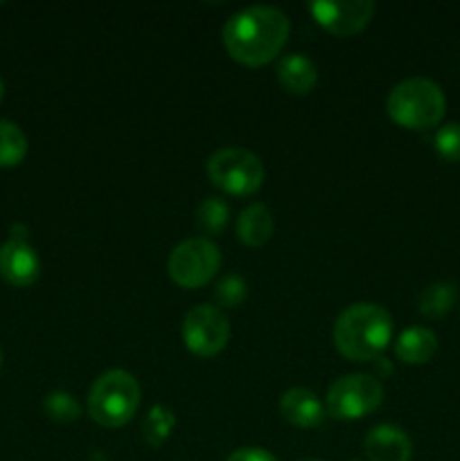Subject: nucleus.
<instances>
[{
  "label": "nucleus",
  "instance_id": "1",
  "mask_svg": "<svg viewBox=\"0 0 460 461\" xmlns=\"http://www.w3.org/2000/svg\"><path fill=\"white\" fill-rule=\"evenodd\" d=\"M291 23L282 9L273 5H251L225 21L221 39L237 63L260 68L273 61L284 50Z\"/></svg>",
  "mask_w": 460,
  "mask_h": 461
},
{
  "label": "nucleus",
  "instance_id": "2",
  "mask_svg": "<svg viewBox=\"0 0 460 461\" xmlns=\"http://www.w3.org/2000/svg\"><path fill=\"white\" fill-rule=\"evenodd\" d=\"M334 347L352 363L377 360L392 340V318L383 306L354 302L334 322Z\"/></svg>",
  "mask_w": 460,
  "mask_h": 461
},
{
  "label": "nucleus",
  "instance_id": "3",
  "mask_svg": "<svg viewBox=\"0 0 460 461\" xmlns=\"http://www.w3.org/2000/svg\"><path fill=\"white\" fill-rule=\"evenodd\" d=\"M386 113L395 124L404 129H436L446 113V97L433 79L410 77V79L400 81L388 93Z\"/></svg>",
  "mask_w": 460,
  "mask_h": 461
},
{
  "label": "nucleus",
  "instance_id": "4",
  "mask_svg": "<svg viewBox=\"0 0 460 461\" xmlns=\"http://www.w3.org/2000/svg\"><path fill=\"white\" fill-rule=\"evenodd\" d=\"M143 387L133 374L108 369L95 378L88 392V414L104 428H122L138 414Z\"/></svg>",
  "mask_w": 460,
  "mask_h": 461
},
{
  "label": "nucleus",
  "instance_id": "5",
  "mask_svg": "<svg viewBox=\"0 0 460 461\" xmlns=\"http://www.w3.org/2000/svg\"><path fill=\"white\" fill-rule=\"evenodd\" d=\"M206 174L215 187L230 196H253L266 180L264 162L242 147H224L206 162Z\"/></svg>",
  "mask_w": 460,
  "mask_h": 461
},
{
  "label": "nucleus",
  "instance_id": "6",
  "mask_svg": "<svg viewBox=\"0 0 460 461\" xmlns=\"http://www.w3.org/2000/svg\"><path fill=\"white\" fill-rule=\"evenodd\" d=\"M383 403V385L370 374H347L336 378L325 394V410L329 417L343 421H356Z\"/></svg>",
  "mask_w": 460,
  "mask_h": 461
},
{
  "label": "nucleus",
  "instance_id": "7",
  "mask_svg": "<svg viewBox=\"0 0 460 461\" xmlns=\"http://www.w3.org/2000/svg\"><path fill=\"white\" fill-rule=\"evenodd\" d=\"M221 268V250L212 239L192 237L180 241L167 259V273L180 288H201Z\"/></svg>",
  "mask_w": 460,
  "mask_h": 461
},
{
  "label": "nucleus",
  "instance_id": "8",
  "mask_svg": "<svg viewBox=\"0 0 460 461\" xmlns=\"http://www.w3.org/2000/svg\"><path fill=\"white\" fill-rule=\"evenodd\" d=\"M183 342L189 354L212 358L230 342V322L219 306L198 304L183 318Z\"/></svg>",
  "mask_w": 460,
  "mask_h": 461
},
{
  "label": "nucleus",
  "instance_id": "9",
  "mask_svg": "<svg viewBox=\"0 0 460 461\" xmlns=\"http://www.w3.org/2000/svg\"><path fill=\"white\" fill-rule=\"evenodd\" d=\"M309 12L320 27L334 36H354L373 21L377 5L373 0H316Z\"/></svg>",
  "mask_w": 460,
  "mask_h": 461
},
{
  "label": "nucleus",
  "instance_id": "10",
  "mask_svg": "<svg viewBox=\"0 0 460 461\" xmlns=\"http://www.w3.org/2000/svg\"><path fill=\"white\" fill-rule=\"evenodd\" d=\"M41 275V259L27 241L9 239L0 246V277L12 286H32Z\"/></svg>",
  "mask_w": 460,
  "mask_h": 461
},
{
  "label": "nucleus",
  "instance_id": "11",
  "mask_svg": "<svg viewBox=\"0 0 460 461\" xmlns=\"http://www.w3.org/2000/svg\"><path fill=\"white\" fill-rule=\"evenodd\" d=\"M363 450L370 461H410L413 441L404 428L395 423H379L365 435Z\"/></svg>",
  "mask_w": 460,
  "mask_h": 461
},
{
  "label": "nucleus",
  "instance_id": "12",
  "mask_svg": "<svg viewBox=\"0 0 460 461\" xmlns=\"http://www.w3.org/2000/svg\"><path fill=\"white\" fill-rule=\"evenodd\" d=\"M280 414L296 428H318L327 417V410L318 396L307 387H291L280 396Z\"/></svg>",
  "mask_w": 460,
  "mask_h": 461
},
{
  "label": "nucleus",
  "instance_id": "13",
  "mask_svg": "<svg viewBox=\"0 0 460 461\" xmlns=\"http://www.w3.org/2000/svg\"><path fill=\"white\" fill-rule=\"evenodd\" d=\"M273 214L262 203H251L248 207H244L237 216V223H235L239 241L248 248H262L264 243H269L273 237Z\"/></svg>",
  "mask_w": 460,
  "mask_h": 461
},
{
  "label": "nucleus",
  "instance_id": "14",
  "mask_svg": "<svg viewBox=\"0 0 460 461\" xmlns=\"http://www.w3.org/2000/svg\"><path fill=\"white\" fill-rule=\"evenodd\" d=\"M278 81L291 95H307L318 84V68L300 52L287 54L278 61Z\"/></svg>",
  "mask_w": 460,
  "mask_h": 461
},
{
  "label": "nucleus",
  "instance_id": "15",
  "mask_svg": "<svg viewBox=\"0 0 460 461\" xmlns=\"http://www.w3.org/2000/svg\"><path fill=\"white\" fill-rule=\"evenodd\" d=\"M437 336L427 327H410L395 340L397 360L406 365H424L436 356Z\"/></svg>",
  "mask_w": 460,
  "mask_h": 461
},
{
  "label": "nucleus",
  "instance_id": "16",
  "mask_svg": "<svg viewBox=\"0 0 460 461\" xmlns=\"http://www.w3.org/2000/svg\"><path fill=\"white\" fill-rule=\"evenodd\" d=\"M455 300H458V286L454 282H436L424 288L422 295H419L418 309L424 318L437 320L445 318L454 309Z\"/></svg>",
  "mask_w": 460,
  "mask_h": 461
},
{
  "label": "nucleus",
  "instance_id": "17",
  "mask_svg": "<svg viewBox=\"0 0 460 461\" xmlns=\"http://www.w3.org/2000/svg\"><path fill=\"white\" fill-rule=\"evenodd\" d=\"M27 138L12 120H0V167H14L25 158Z\"/></svg>",
  "mask_w": 460,
  "mask_h": 461
},
{
  "label": "nucleus",
  "instance_id": "18",
  "mask_svg": "<svg viewBox=\"0 0 460 461\" xmlns=\"http://www.w3.org/2000/svg\"><path fill=\"white\" fill-rule=\"evenodd\" d=\"M176 426V417L170 408L165 405H153L149 410V414L143 421V437L152 448H158L167 441V437L171 435Z\"/></svg>",
  "mask_w": 460,
  "mask_h": 461
},
{
  "label": "nucleus",
  "instance_id": "19",
  "mask_svg": "<svg viewBox=\"0 0 460 461\" xmlns=\"http://www.w3.org/2000/svg\"><path fill=\"white\" fill-rule=\"evenodd\" d=\"M230 210L224 198L207 196L197 205V225L206 234H221L228 225Z\"/></svg>",
  "mask_w": 460,
  "mask_h": 461
},
{
  "label": "nucleus",
  "instance_id": "20",
  "mask_svg": "<svg viewBox=\"0 0 460 461\" xmlns=\"http://www.w3.org/2000/svg\"><path fill=\"white\" fill-rule=\"evenodd\" d=\"M43 412L48 414V419L57 423H72L81 417V403L70 394V392H50L43 399Z\"/></svg>",
  "mask_w": 460,
  "mask_h": 461
},
{
  "label": "nucleus",
  "instance_id": "21",
  "mask_svg": "<svg viewBox=\"0 0 460 461\" xmlns=\"http://www.w3.org/2000/svg\"><path fill=\"white\" fill-rule=\"evenodd\" d=\"M248 295V284L239 275L230 273L215 286V300L219 309H235L242 304Z\"/></svg>",
  "mask_w": 460,
  "mask_h": 461
},
{
  "label": "nucleus",
  "instance_id": "22",
  "mask_svg": "<svg viewBox=\"0 0 460 461\" xmlns=\"http://www.w3.org/2000/svg\"><path fill=\"white\" fill-rule=\"evenodd\" d=\"M436 153L446 162H460V122L440 126L433 138Z\"/></svg>",
  "mask_w": 460,
  "mask_h": 461
},
{
  "label": "nucleus",
  "instance_id": "23",
  "mask_svg": "<svg viewBox=\"0 0 460 461\" xmlns=\"http://www.w3.org/2000/svg\"><path fill=\"white\" fill-rule=\"evenodd\" d=\"M225 461H278L273 453L266 448H257V446H248V448L235 450Z\"/></svg>",
  "mask_w": 460,
  "mask_h": 461
},
{
  "label": "nucleus",
  "instance_id": "24",
  "mask_svg": "<svg viewBox=\"0 0 460 461\" xmlns=\"http://www.w3.org/2000/svg\"><path fill=\"white\" fill-rule=\"evenodd\" d=\"M374 365H377L379 372H382L383 376H388V374H392V365L388 363L386 358H377V360H374Z\"/></svg>",
  "mask_w": 460,
  "mask_h": 461
},
{
  "label": "nucleus",
  "instance_id": "25",
  "mask_svg": "<svg viewBox=\"0 0 460 461\" xmlns=\"http://www.w3.org/2000/svg\"><path fill=\"white\" fill-rule=\"evenodd\" d=\"M3 93H5V84H3V79H0V99H3Z\"/></svg>",
  "mask_w": 460,
  "mask_h": 461
},
{
  "label": "nucleus",
  "instance_id": "26",
  "mask_svg": "<svg viewBox=\"0 0 460 461\" xmlns=\"http://www.w3.org/2000/svg\"><path fill=\"white\" fill-rule=\"evenodd\" d=\"M0 365H3V349H0Z\"/></svg>",
  "mask_w": 460,
  "mask_h": 461
},
{
  "label": "nucleus",
  "instance_id": "27",
  "mask_svg": "<svg viewBox=\"0 0 460 461\" xmlns=\"http://www.w3.org/2000/svg\"><path fill=\"white\" fill-rule=\"evenodd\" d=\"M305 461H323V459H305Z\"/></svg>",
  "mask_w": 460,
  "mask_h": 461
},
{
  "label": "nucleus",
  "instance_id": "28",
  "mask_svg": "<svg viewBox=\"0 0 460 461\" xmlns=\"http://www.w3.org/2000/svg\"><path fill=\"white\" fill-rule=\"evenodd\" d=\"M354 461H356V459H354Z\"/></svg>",
  "mask_w": 460,
  "mask_h": 461
}]
</instances>
